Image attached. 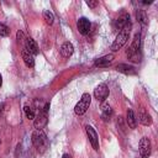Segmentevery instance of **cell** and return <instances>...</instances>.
<instances>
[{
  "label": "cell",
  "mask_w": 158,
  "mask_h": 158,
  "mask_svg": "<svg viewBox=\"0 0 158 158\" xmlns=\"http://www.w3.org/2000/svg\"><path fill=\"white\" fill-rule=\"evenodd\" d=\"M114 58H115V56H114L112 53L106 54V56H104V57H100V58L95 59L94 65H95V67H99V68H105V67H109V65L112 63Z\"/></svg>",
  "instance_id": "cell-10"
},
{
  "label": "cell",
  "mask_w": 158,
  "mask_h": 158,
  "mask_svg": "<svg viewBox=\"0 0 158 158\" xmlns=\"http://www.w3.org/2000/svg\"><path fill=\"white\" fill-rule=\"evenodd\" d=\"M138 120H139V122H141L143 126H149V125H152V117H151V115L146 111V109H143V107L139 109Z\"/></svg>",
  "instance_id": "cell-12"
},
{
  "label": "cell",
  "mask_w": 158,
  "mask_h": 158,
  "mask_svg": "<svg viewBox=\"0 0 158 158\" xmlns=\"http://www.w3.org/2000/svg\"><path fill=\"white\" fill-rule=\"evenodd\" d=\"M21 57H22L25 64H26L28 68H33V67H35V58H33V56H32L28 51H26L25 48L21 51Z\"/></svg>",
  "instance_id": "cell-15"
},
{
  "label": "cell",
  "mask_w": 158,
  "mask_h": 158,
  "mask_svg": "<svg viewBox=\"0 0 158 158\" xmlns=\"http://www.w3.org/2000/svg\"><path fill=\"white\" fill-rule=\"evenodd\" d=\"M136 16H137V20H138L142 25H146V23L148 22V17H147V14H146V11H144V10H142V9L137 10Z\"/></svg>",
  "instance_id": "cell-19"
},
{
  "label": "cell",
  "mask_w": 158,
  "mask_h": 158,
  "mask_svg": "<svg viewBox=\"0 0 158 158\" xmlns=\"http://www.w3.org/2000/svg\"><path fill=\"white\" fill-rule=\"evenodd\" d=\"M59 52H60L62 57L69 58V57L73 54V52H74V47H73V44H72L70 42H64V43L60 46Z\"/></svg>",
  "instance_id": "cell-14"
},
{
  "label": "cell",
  "mask_w": 158,
  "mask_h": 158,
  "mask_svg": "<svg viewBox=\"0 0 158 158\" xmlns=\"http://www.w3.org/2000/svg\"><path fill=\"white\" fill-rule=\"evenodd\" d=\"M126 122H127L128 127L132 128V130H135V128L137 127V120H136V117H135V112H133L132 109H128V110H127V114H126Z\"/></svg>",
  "instance_id": "cell-16"
},
{
  "label": "cell",
  "mask_w": 158,
  "mask_h": 158,
  "mask_svg": "<svg viewBox=\"0 0 158 158\" xmlns=\"http://www.w3.org/2000/svg\"><path fill=\"white\" fill-rule=\"evenodd\" d=\"M32 143L38 152H44L48 147V138L42 130H36L32 133Z\"/></svg>",
  "instance_id": "cell-1"
},
{
  "label": "cell",
  "mask_w": 158,
  "mask_h": 158,
  "mask_svg": "<svg viewBox=\"0 0 158 158\" xmlns=\"http://www.w3.org/2000/svg\"><path fill=\"white\" fill-rule=\"evenodd\" d=\"M152 152V144L151 141L147 137H142L139 141V154L142 158H148Z\"/></svg>",
  "instance_id": "cell-6"
},
{
  "label": "cell",
  "mask_w": 158,
  "mask_h": 158,
  "mask_svg": "<svg viewBox=\"0 0 158 158\" xmlns=\"http://www.w3.org/2000/svg\"><path fill=\"white\" fill-rule=\"evenodd\" d=\"M77 27H78V31L81 35H88L90 28H91V22L86 17H80L77 22Z\"/></svg>",
  "instance_id": "cell-9"
},
{
  "label": "cell",
  "mask_w": 158,
  "mask_h": 158,
  "mask_svg": "<svg viewBox=\"0 0 158 158\" xmlns=\"http://www.w3.org/2000/svg\"><path fill=\"white\" fill-rule=\"evenodd\" d=\"M86 5H88L89 7H91V9H94V7H96V6L99 5V2H98V1H91V0H88V1H86Z\"/></svg>",
  "instance_id": "cell-23"
},
{
  "label": "cell",
  "mask_w": 158,
  "mask_h": 158,
  "mask_svg": "<svg viewBox=\"0 0 158 158\" xmlns=\"http://www.w3.org/2000/svg\"><path fill=\"white\" fill-rule=\"evenodd\" d=\"M48 107H49V104H46L44 107L41 109L40 112H38V115L35 117L33 125H35V127H36L37 130H42V128L47 125V120H48V118H47V117H48V115H47Z\"/></svg>",
  "instance_id": "cell-4"
},
{
  "label": "cell",
  "mask_w": 158,
  "mask_h": 158,
  "mask_svg": "<svg viewBox=\"0 0 158 158\" xmlns=\"http://www.w3.org/2000/svg\"><path fill=\"white\" fill-rule=\"evenodd\" d=\"M128 22H130V15L128 14H122L121 16H118V19L116 20L115 22V26L120 30H122L123 27L128 26Z\"/></svg>",
  "instance_id": "cell-17"
},
{
  "label": "cell",
  "mask_w": 158,
  "mask_h": 158,
  "mask_svg": "<svg viewBox=\"0 0 158 158\" xmlns=\"http://www.w3.org/2000/svg\"><path fill=\"white\" fill-rule=\"evenodd\" d=\"M94 96L98 101H104L107 96H109V88L105 83L99 84L95 89H94Z\"/></svg>",
  "instance_id": "cell-7"
},
{
  "label": "cell",
  "mask_w": 158,
  "mask_h": 158,
  "mask_svg": "<svg viewBox=\"0 0 158 158\" xmlns=\"http://www.w3.org/2000/svg\"><path fill=\"white\" fill-rule=\"evenodd\" d=\"M10 35V30L6 25H4L2 22H0V36L1 37H7Z\"/></svg>",
  "instance_id": "cell-22"
},
{
  "label": "cell",
  "mask_w": 158,
  "mask_h": 158,
  "mask_svg": "<svg viewBox=\"0 0 158 158\" xmlns=\"http://www.w3.org/2000/svg\"><path fill=\"white\" fill-rule=\"evenodd\" d=\"M62 158H72V157H70L69 154H67V153H65V154H63V157H62Z\"/></svg>",
  "instance_id": "cell-24"
},
{
  "label": "cell",
  "mask_w": 158,
  "mask_h": 158,
  "mask_svg": "<svg viewBox=\"0 0 158 158\" xmlns=\"http://www.w3.org/2000/svg\"><path fill=\"white\" fill-rule=\"evenodd\" d=\"M116 69H117L120 73H123V74H126V75H135V74L137 73L133 65L125 64V63H120V64H117Z\"/></svg>",
  "instance_id": "cell-13"
},
{
  "label": "cell",
  "mask_w": 158,
  "mask_h": 158,
  "mask_svg": "<svg viewBox=\"0 0 158 158\" xmlns=\"http://www.w3.org/2000/svg\"><path fill=\"white\" fill-rule=\"evenodd\" d=\"M90 104H91V96H90V94L84 93V94L81 95L80 100L77 102V105H75V107H74V112H75L77 115H79V116H80V115H84V114L86 112V110L89 109Z\"/></svg>",
  "instance_id": "cell-3"
},
{
  "label": "cell",
  "mask_w": 158,
  "mask_h": 158,
  "mask_svg": "<svg viewBox=\"0 0 158 158\" xmlns=\"http://www.w3.org/2000/svg\"><path fill=\"white\" fill-rule=\"evenodd\" d=\"M23 111H25V115H26L27 118H30V120H35V117H36V112H35V109H33V107L26 105V106L23 107Z\"/></svg>",
  "instance_id": "cell-20"
},
{
  "label": "cell",
  "mask_w": 158,
  "mask_h": 158,
  "mask_svg": "<svg viewBox=\"0 0 158 158\" xmlns=\"http://www.w3.org/2000/svg\"><path fill=\"white\" fill-rule=\"evenodd\" d=\"M128 37H130V27L126 26V27H123V28L117 33L116 38L114 40V42H112V44H111V51H112V52H117L118 49H121V48L126 44V42L128 41Z\"/></svg>",
  "instance_id": "cell-2"
},
{
  "label": "cell",
  "mask_w": 158,
  "mask_h": 158,
  "mask_svg": "<svg viewBox=\"0 0 158 158\" xmlns=\"http://www.w3.org/2000/svg\"><path fill=\"white\" fill-rule=\"evenodd\" d=\"M139 48H141V33H136L133 40H132V43H131V46L127 51V57L130 59L136 58V56L139 52Z\"/></svg>",
  "instance_id": "cell-5"
},
{
  "label": "cell",
  "mask_w": 158,
  "mask_h": 158,
  "mask_svg": "<svg viewBox=\"0 0 158 158\" xmlns=\"http://www.w3.org/2000/svg\"><path fill=\"white\" fill-rule=\"evenodd\" d=\"M2 85V78H1V74H0V86Z\"/></svg>",
  "instance_id": "cell-25"
},
{
  "label": "cell",
  "mask_w": 158,
  "mask_h": 158,
  "mask_svg": "<svg viewBox=\"0 0 158 158\" xmlns=\"http://www.w3.org/2000/svg\"><path fill=\"white\" fill-rule=\"evenodd\" d=\"M0 142H1V141H0Z\"/></svg>",
  "instance_id": "cell-26"
},
{
  "label": "cell",
  "mask_w": 158,
  "mask_h": 158,
  "mask_svg": "<svg viewBox=\"0 0 158 158\" xmlns=\"http://www.w3.org/2000/svg\"><path fill=\"white\" fill-rule=\"evenodd\" d=\"M43 19H44V21H46L48 25H52L53 21H54V16H53V14H52L49 10H44V11H43Z\"/></svg>",
  "instance_id": "cell-21"
},
{
  "label": "cell",
  "mask_w": 158,
  "mask_h": 158,
  "mask_svg": "<svg viewBox=\"0 0 158 158\" xmlns=\"http://www.w3.org/2000/svg\"><path fill=\"white\" fill-rule=\"evenodd\" d=\"M25 49L28 51L32 56L38 54V46H37V43L35 42V40L31 38V37H27V38L25 40Z\"/></svg>",
  "instance_id": "cell-11"
},
{
  "label": "cell",
  "mask_w": 158,
  "mask_h": 158,
  "mask_svg": "<svg viewBox=\"0 0 158 158\" xmlns=\"http://www.w3.org/2000/svg\"><path fill=\"white\" fill-rule=\"evenodd\" d=\"M85 132H86V135H88V138H89V141H90L93 148H94L95 151H99V138H98L96 131H95L91 126L88 125V126H85Z\"/></svg>",
  "instance_id": "cell-8"
},
{
  "label": "cell",
  "mask_w": 158,
  "mask_h": 158,
  "mask_svg": "<svg viewBox=\"0 0 158 158\" xmlns=\"http://www.w3.org/2000/svg\"><path fill=\"white\" fill-rule=\"evenodd\" d=\"M101 116L105 121H109L112 116V109L110 107V105L107 102H102V105H101Z\"/></svg>",
  "instance_id": "cell-18"
}]
</instances>
